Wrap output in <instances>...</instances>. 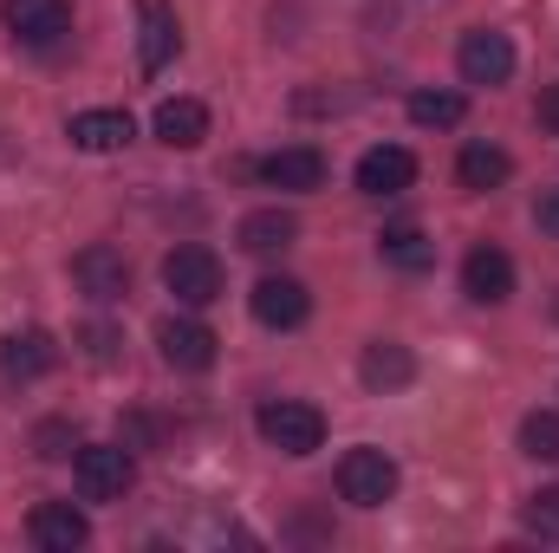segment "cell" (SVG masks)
I'll return each instance as SVG.
<instances>
[{
	"label": "cell",
	"instance_id": "cell-1",
	"mask_svg": "<svg viewBox=\"0 0 559 553\" xmlns=\"http://www.w3.org/2000/svg\"><path fill=\"white\" fill-rule=\"evenodd\" d=\"M254 430H261V443L280 449V456H312L325 443V416L312 411V404H299V398H267L254 411Z\"/></svg>",
	"mask_w": 559,
	"mask_h": 553
},
{
	"label": "cell",
	"instance_id": "cell-2",
	"mask_svg": "<svg viewBox=\"0 0 559 553\" xmlns=\"http://www.w3.org/2000/svg\"><path fill=\"white\" fill-rule=\"evenodd\" d=\"M72 482H79L85 502H124L131 482H138V462H131V449H118V443H85V449L72 456Z\"/></svg>",
	"mask_w": 559,
	"mask_h": 553
},
{
	"label": "cell",
	"instance_id": "cell-3",
	"mask_svg": "<svg viewBox=\"0 0 559 553\" xmlns=\"http://www.w3.org/2000/svg\"><path fill=\"white\" fill-rule=\"evenodd\" d=\"M163 286H169L182 306H209V299H222V261H215V248H202V242L169 248V255H163Z\"/></svg>",
	"mask_w": 559,
	"mask_h": 553
},
{
	"label": "cell",
	"instance_id": "cell-4",
	"mask_svg": "<svg viewBox=\"0 0 559 553\" xmlns=\"http://www.w3.org/2000/svg\"><path fill=\"white\" fill-rule=\"evenodd\" d=\"M338 495L352 502V508H384L391 495H397V462L384 456V449H345V462H338Z\"/></svg>",
	"mask_w": 559,
	"mask_h": 553
},
{
	"label": "cell",
	"instance_id": "cell-5",
	"mask_svg": "<svg viewBox=\"0 0 559 553\" xmlns=\"http://www.w3.org/2000/svg\"><path fill=\"white\" fill-rule=\"evenodd\" d=\"M455 66H462L468 85H508L514 79V39L495 33V26H475V33H462Z\"/></svg>",
	"mask_w": 559,
	"mask_h": 553
},
{
	"label": "cell",
	"instance_id": "cell-6",
	"mask_svg": "<svg viewBox=\"0 0 559 553\" xmlns=\"http://www.w3.org/2000/svg\"><path fill=\"white\" fill-rule=\"evenodd\" d=\"M0 13L20 46H59L72 33V0H7Z\"/></svg>",
	"mask_w": 559,
	"mask_h": 553
},
{
	"label": "cell",
	"instance_id": "cell-7",
	"mask_svg": "<svg viewBox=\"0 0 559 553\" xmlns=\"http://www.w3.org/2000/svg\"><path fill=\"white\" fill-rule=\"evenodd\" d=\"M72 280H79V293H92V299H124V293H131V261H124L111 242H92V248L72 255Z\"/></svg>",
	"mask_w": 559,
	"mask_h": 553
},
{
	"label": "cell",
	"instance_id": "cell-8",
	"mask_svg": "<svg viewBox=\"0 0 559 553\" xmlns=\"http://www.w3.org/2000/svg\"><path fill=\"white\" fill-rule=\"evenodd\" d=\"M248 306H254V319H261V326L293 332V326H306V313H312V293H306L293 274H267L254 293H248Z\"/></svg>",
	"mask_w": 559,
	"mask_h": 553
},
{
	"label": "cell",
	"instance_id": "cell-9",
	"mask_svg": "<svg viewBox=\"0 0 559 553\" xmlns=\"http://www.w3.org/2000/svg\"><path fill=\"white\" fill-rule=\"evenodd\" d=\"M26 534H33V548L46 553H72L92 541V521L72 508V502H39L33 515H26Z\"/></svg>",
	"mask_w": 559,
	"mask_h": 553
},
{
	"label": "cell",
	"instance_id": "cell-10",
	"mask_svg": "<svg viewBox=\"0 0 559 553\" xmlns=\"http://www.w3.org/2000/svg\"><path fill=\"white\" fill-rule=\"evenodd\" d=\"M411 183H417V156L404 143H378V150L358 156V189L365 196H404Z\"/></svg>",
	"mask_w": 559,
	"mask_h": 553
},
{
	"label": "cell",
	"instance_id": "cell-11",
	"mask_svg": "<svg viewBox=\"0 0 559 553\" xmlns=\"http://www.w3.org/2000/svg\"><path fill=\"white\" fill-rule=\"evenodd\" d=\"M156 345H163V358L176 372H209L215 365V332L202 319H163L156 326Z\"/></svg>",
	"mask_w": 559,
	"mask_h": 553
},
{
	"label": "cell",
	"instance_id": "cell-12",
	"mask_svg": "<svg viewBox=\"0 0 559 553\" xmlns=\"http://www.w3.org/2000/svg\"><path fill=\"white\" fill-rule=\"evenodd\" d=\"M59 365V339L52 332H39V326H26V332H7V345H0V372L13 378V385H26V378H46Z\"/></svg>",
	"mask_w": 559,
	"mask_h": 553
},
{
	"label": "cell",
	"instance_id": "cell-13",
	"mask_svg": "<svg viewBox=\"0 0 559 553\" xmlns=\"http://www.w3.org/2000/svg\"><path fill=\"white\" fill-rule=\"evenodd\" d=\"M462 293L481 299V306H501V299L514 293V261H508L501 248H475V255L462 261Z\"/></svg>",
	"mask_w": 559,
	"mask_h": 553
},
{
	"label": "cell",
	"instance_id": "cell-14",
	"mask_svg": "<svg viewBox=\"0 0 559 553\" xmlns=\"http://www.w3.org/2000/svg\"><path fill=\"white\" fill-rule=\"evenodd\" d=\"M358 378H365L371 391H404V385L417 378V358H411V345H397V339H371L365 358H358Z\"/></svg>",
	"mask_w": 559,
	"mask_h": 553
},
{
	"label": "cell",
	"instance_id": "cell-15",
	"mask_svg": "<svg viewBox=\"0 0 559 553\" xmlns=\"http://www.w3.org/2000/svg\"><path fill=\"white\" fill-rule=\"evenodd\" d=\"M508 176H514V156H508L501 143H462V156H455V183H462V189L488 196V189H501Z\"/></svg>",
	"mask_w": 559,
	"mask_h": 553
},
{
	"label": "cell",
	"instance_id": "cell-16",
	"mask_svg": "<svg viewBox=\"0 0 559 553\" xmlns=\"http://www.w3.org/2000/svg\"><path fill=\"white\" fill-rule=\"evenodd\" d=\"M150 125H156V138L169 143V150H195V143L209 138V105L202 98H163Z\"/></svg>",
	"mask_w": 559,
	"mask_h": 553
},
{
	"label": "cell",
	"instance_id": "cell-17",
	"mask_svg": "<svg viewBox=\"0 0 559 553\" xmlns=\"http://www.w3.org/2000/svg\"><path fill=\"white\" fill-rule=\"evenodd\" d=\"M66 138L79 143V150H92V156H105V150H124V143L138 138V125H131V111H79L66 125Z\"/></svg>",
	"mask_w": 559,
	"mask_h": 553
},
{
	"label": "cell",
	"instance_id": "cell-18",
	"mask_svg": "<svg viewBox=\"0 0 559 553\" xmlns=\"http://www.w3.org/2000/svg\"><path fill=\"white\" fill-rule=\"evenodd\" d=\"M261 176H267L274 189H319V183H325V156H319L312 143H286V150H274V156L261 163Z\"/></svg>",
	"mask_w": 559,
	"mask_h": 553
},
{
	"label": "cell",
	"instance_id": "cell-19",
	"mask_svg": "<svg viewBox=\"0 0 559 553\" xmlns=\"http://www.w3.org/2000/svg\"><path fill=\"white\" fill-rule=\"evenodd\" d=\"M182 46V26H176V7L169 0H143V72H163Z\"/></svg>",
	"mask_w": 559,
	"mask_h": 553
},
{
	"label": "cell",
	"instance_id": "cell-20",
	"mask_svg": "<svg viewBox=\"0 0 559 553\" xmlns=\"http://www.w3.org/2000/svg\"><path fill=\"white\" fill-rule=\"evenodd\" d=\"M241 248L248 255H280V248H293L299 242V222L286 215V209H254V215H241Z\"/></svg>",
	"mask_w": 559,
	"mask_h": 553
},
{
	"label": "cell",
	"instance_id": "cell-21",
	"mask_svg": "<svg viewBox=\"0 0 559 553\" xmlns=\"http://www.w3.org/2000/svg\"><path fill=\"white\" fill-rule=\"evenodd\" d=\"M378 248H384V261L404 268V274H429V268H436V242H429L423 228H384Z\"/></svg>",
	"mask_w": 559,
	"mask_h": 553
},
{
	"label": "cell",
	"instance_id": "cell-22",
	"mask_svg": "<svg viewBox=\"0 0 559 553\" xmlns=\"http://www.w3.org/2000/svg\"><path fill=\"white\" fill-rule=\"evenodd\" d=\"M462 111H468L462 92H411V118L423 131H449V125H462Z\"/></svg>",
	"mask_w": 559,
	"mask_h": 553
},
{
	"label": "cell",
	"instance_id": "cell-23",
	"mask_svg": "<svg viewBox=\"0 0 559 553\" xmlns=\"http://www.w3.org/2000/svg\"><path fill=\"white\" fill-rule=\"evenodd\" d=\"M521 449H527L534 462H559V411L521 416Z\"/></svg>",
	"mask_w": 559,
	"mask_h": 553
},
{
	"label": "cell",
	"instance_id": "cell-24",
	"mask_svg": "<svg viewBox=\"0 0 559 553\" xmlns=\"http://www.w3.org/2000/svg\"><path fill=\"white\" fill-rule=\"evenodd\" d=\"M527 528H534L540 541H559V489H540V495H527Z\"/></svg>",
	"mask_w": 559,
	"mask_h": 553
},
{
	"label": "cell",
	"instance_id": "cell-25",
	"mask_svg": "<svg viewBox=\"0 0 559 553\" xmlns=\"http://www.w3.org/2000/svg\"><path fill=\"white\" fill-rule=\"evenodd\" d=\"M66 443H72V423H39L33 430V449L39 456H66Z\"/></svg>",
	"mask_w": 559,
	"mask_h": 553
},
{
	"label": "cell",
	"instance_id": "cell-26",
	"mask_svg": "<svg viewBox=\"0 0 559 553\" xmlns=\"http://www.w3.org/2000/svg\"><path fill=\"white\" fill-rule=\"evenodd\" d=\"M85 352H92L98 365H111V358H118V332H111V326H85Z\"/></svg>",
	"mask_w": 559,
	"mask_h": 553
},
{
	"label": "cell",
	"instance_id": "cell-27",
	"mask_svg": "<svg viewBox=\"0 0 559 553\" xmlns=\"http://www.w3.org/2000/svg\"><path fill=\"white\" fill-rule=\"evenodd\" d=\"M534 118H540L547 131H559V85H547V92H540V105H534Z\"/></svg>",
	"mask_w": 559,
	"mask_h": 553
},
{
	"label": "cell",
	"instance_id": "cell-28",
	"mask_svg": "<svg viewBox=\"0 0 559 553\" xmlns=\"http://www.w3.org/2000/svg\"><path fill=\"white\" fill-rule=\"evenodd\" d=\"M534 222H540L547 235H559V189H547V196H540V209H534Z\"/></svg>",
	"mask_w": 559,
	"mask_h": 553
}]
</instances>
